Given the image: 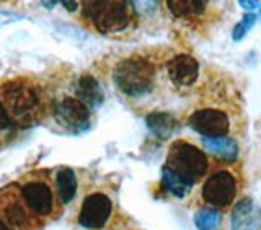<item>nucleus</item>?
Returning a JSON list of instances; mask_svg holds the SVG:
<instances>
[{
    "label": "nucleus",
    "instance_id": "nucleus-1",
    "mask_svg": "<svg viewBox=\"0 0 261 230\" xmlns=\"http://www.w3.org/2000/svg\"><path fill=\"white\" fill-rule=\"evenodd\" d=\"M84 16L105 35L121 33L133 24L130 0H84Z\"/></svg>",
    "mask_w": 261,
    "mask_h": 230
},
{
    "label": "nucleus",
    "instance_id": "nucleus-2",
    "mask_svg": "<svg viewBox=\"0 0 261 230\" xmlns=\"http://www.w3.org/2000/svg\"><path fill=\"white\" fill-rule=\"evenodd\" d=\"M113 80L126 96H144L152 92L157 82V67L145 57H127L114 67Z\"/></svg>",
    "mask_w": 261,
    "mask_h": 230
},
{
    "label": "nucleus",
    "instance_id": "nucleus-3",
    "mask_svg": "<svg viewBox=\"0 0 261 230\" xmlns=\"http://www.w3.org/2000/svg\"><path fill=\"white\" fill-rule=\"evenodd\" d=\"M165 165L194 185L207 175L209 157L198 145L178 139L170 147Z\"/></svg>",
    "mask_w": 261,
    "mask_h": 230
},
{
    "label": "nucleus",
    "instance_id": "nucleus-4",
    "mask_svg": "<svg viewBox=\"0 0 261 230\" xmlns=\"http://www.w3.org/2000/svg\"><path fill=\"white\" fill-rule=\"evenodd\" d=\"M2 90V96L12 119L20 122L21 126L33 124L41 105V98L36 90L24 82H8Z\"/></svg>",
    "mask_w": 261,
    "mask_h": 230
},
{
    "label": "nucleus",
    "instance_id": "nucleus-5",
    "mask_svg": "<svg viewBox=\"0 0 261 230\" xmlns=\"http://www.w3.org/2000/svg\"><path fill=\"white\" fill-rule=\"evenodd\" d=\"M239 194V180L232 170L219 168L211 173L202 185L201 198L212 209L230 208Z\"/></svg>",
    "mask_w": 261,
    "mask_h": 230
},
{
    "label": "nucleus",
    "instance_id": "nucleus-6",
    "mask_svg": "<svg viewBox=\"0 0 261 230\" xmlns=\"http://www.w3.org/2000/svg\"><path fill=\"white\" fill-rule=\"evenodd\" d=\"M188 126L202 137H224L230 133V116L217 108L196 110L188 118Z\"/></svg>",
    "mask_w": 261,
    "mask_h": 230
},
{
    "label": "nucleus",
    "instance_id": "nucleus-7",
    "mask_svg": "<svg viewBox=\"0 0 261 230\" xmlns=\"http://www.w3.org/2000/svg\"><path fill=\"white\" fill-rule=\"evenodd\" d=\"M53 113L56 121L72 133H84L90 127V108L79 98H62L54 105Z\"/></svg>",
    "mask_w": 261,
    "mask_h": 230
},
{
    "label": "nucleus",
    "instance_id": "nucleus-8",
    "mask_svg": "<svg viewBox=\"0 0 261 230\" xmlns=\"http://www.w3.org/2000/svg\"><path fill=\"white\" fill-rule=\"evenodd\" d=\"M113 212V202L103 193L88 194L82 204L79 224L88 230H100L106 225Z\"/></svg>",
    "mask_w": 261,
    "mask_h": 230
},
{
    "label": "nucleus",
    "instance_id": "nucleus-9",
    "mask_svg": "<svg viewBox=\"0 0 261 230\" xmlns=\"http://www.w3.org/2000/svg\"><path fill=\"white\" fill-rule=\"evenodd\" d=\"M21 198L27 208L39 217H46L54 211V194L44 182H28L23 185Z\"/></svg>",
    "mask_w": 261,
    "mask_h": 230
},
{
    "label": "nucleus",
    "instance_id": "nucleus-10",
    "mask_svg": "<svg viewBox=\"0 0 261 230\" xmlns=\"http://www.w3.org/2000/svg\"><path fill=\"white\" fill-rule=\"evenodd\" d=\"M167 73L176 87H191L199 77V64L190 54H178L167 64Z\"/></svg>",
    "mask_w": 261,
    "mask_h": 230
},
{
    "label": "nucleus",
    "instance_id": "nucleus-11",
    "mask_svg": "<svg viewBox=\"0 0 261 230\" xmlns=\"http://www.w3.org/2000/svg\"><path fill=\"white\" fill-rule=\"evenodd\" d=\"M232 230H261V209L250 198L235 204L230 214Z\"/></svg>",
    "mask_w": 261,
    "mask_h": 230
},
{
    "label": "nucleus",
    "instance_id": "nucleus-12",
    "mask_svg": "<svg viewBox=\"0 0 261 230\" xmlns=\"http://www.w3.org/2000/svg\"><path fill=\"white\" fill-rule=\"evenodd\" d=\"M204 149L225 163H232L239 157V145L230 137H202Z\"/></svg>",
    "mask_w": 261,
    "mask_h": 230
},
{
    "label": "nucleus",
    "instance_id": "nucleus-13",
    "mask_svg": "<svg viewBox=\"0 0 261 230\" xmlns=\"http://www.w3.org/2000/svg\"><path fill=\"white\" fill-rule=\"evenodd\" d=\"M75 93L79 100L84 101L88 108H98L105 101V93L100 84L92 75H82L75 84Z\"/></svg>",
    "mask_w": 261,
    "mask_h": 230
},
{
    "label": "nucleus",
    "instance_id": "nucleus-14",
    "mask_svg": "<svg viewBox=\"0 0 261 230\" xmlns=\"http://www.w3.org/2000/svg\"><path fill=\"white\" fill-rule=\"evenodd\" d=\"M162 186L168 194L175 196L178 199H183L185 196L190 194L191 188L194 185L188 182L181 175H178L176 171H173L170 167L163 165L162 167Z\"/></svg>",
    "mask_w": 261,
    "mask_h": 230
},
{
    "label": "nucleus",
    "instance_id": "nucleus-15",
    "mask_svg": "<svg viewBox=\"0 0 261 230\" xmlns=\"http://www.w3.org/2000/svg\"><path fill=\"white\" fill-rule=\"evenodd\" d=\"M145 124L150 129V133L159 139H168L178 127L176 119L170 113H163V111H155L147 114Z\"/></svg>",
    "mask_w": 261,
    "mask_h": 230
},
{
    "label": "nucleus",
    "instance_id": "nucleus-16",
    "mask_svg": "<svg viewBox=\"0 0 261 230\" xmlns=\"http://www.w3.org/2000/svg\"><path fill=\"white\" fill-rule=\"evenodd\" d=\"M207 0H165L170 13L176 18H198L206 10Z\"/></svg>",
    "mask_w": 261,
    "mask_h": 230
},
{
    "label": "nucleus",
    "instance_id": "nucleus-17",
    "mask_svg": "<svg viewBox=\"0 0 261 230\" xmlns=\"http://www.w3.org/2000/svg\"><path fill=\"white\" fill-rule=\"evenodd\" d=\"M56 190L62 204L70 202L77 194V178L70 168H61L56 175Z\"/></svg>",
    "mask_w": 261,
    "mask_h": 230
},
{
    "label": "nucleus",
    "instance_id": "nucleus-18",
    "mask_svg": "<svg viewBox=\"0 0 261 230\" xmlns=\"http://www.w3.org/2000/svg\"><path fill=\"white\" fill-rule=\"evenodd\" d=\"M2 211H4V216L8 219V222L10 224H15L18 227L27 225V222H28L27 208H23L16 199H13V198L8 199L2 206Z\"/></svg>",
    "mask_w": 261,
    "mask_h": 230
},
{
    "label": "nucleus",
    "instance_id": "nucleus-19",
    "mask_svg": "<svg viewBox=\"0 0 261 230\" xmlns=\"http://www.w3.org/2000/svg\"><path fill=\"white\" fill-rule=\"evenodd\" d=\"M220 220L222 216L217 209H201L196 212L194 222L198 230H217L220 227Z\"/></svg>",
    "mask_w": 261,
    "mask_h": 230
},
{
    "label": "nucleus",
    "instance_id": "nucleus-20",
    "mask_svg": "<svg viewBox=\"0 0 261 230\" xmlns=\"http://www.w3.org/2000/svg\"><path fill=\"white\" fill-rule=\"evenodd\" d=\"M255 21H256V15L253 13V12L243 15V18L240 20V23H237L235 28H233V33H232L233 41H240L251 30V27L255 24Z\"/></svg>",
    "mask_w": 261,
    "mask_h": 230
},
{
    "label": "nucleus",
    "instance_id": "nucleus-21",
    "mask_svg": "<svg viewBox=\"0 0 261 230\" xmlns=\"http://www.w3.org/2000/svg\"><path fill=\"white\" fill-rule=\"evenodd\" d=\"M130 4H133L134 10H137V12L150 13V12L155 10V8H157L159 0H130Z\"/></svg>",
    "mask_w": 261,
    "mask_h": 230
},
{
    "label": "nucleus",
    "instance_id": "nucleus-22",
    "mask_svg": "<svg viewBox=\"0 0 261 230\" xmlns=\"http://www.w3.org/2000/svg\"><path fill=\"white\" fill-rule=\"evenodd\" d=\"M10 124H12V116H10V113H8L7 106H5L2 101H0V133H2V131H5Z\"/></svg>",
    "mask_w": 261,
    "mask_h": 230
},
{
    "label": "nucleus",
    "instance_id": "nucleus-23",
    "mask_svg": "<svg viewBox=\"0 0 261 230\" xmlns=\"http://www.w3.org/2000/svg\"><path fill=\"white\" fill-rule=\"evenodd\" d=\"M239 4L242 8H245V10L253 12L259 7V0H239Z\"/></svg>",
    "mask_w": 261,
    "mask_h": 230
},
{
    "label": "nucleus",
    "instance_id": "nucleus-24",
    "mask_svg": "<svg viewBox=\"0 0 261 230\" xmlns=\"http://www.w3.org/2000/svg\"><path fill=\"white\" fill-rule=\"evenodd\" d=\"M57 2H61L65 8H67L69 12H75L77 7H79L77 0H57Z\"/></svg>",
    "mask_w": 261,
    "mask_h": 230
},
{
    "label": "nucleus",
    "instance_id": "nucleus-25",
    "mask_svg": "<svg viewBox=\"0 0 261 230\" xmlns=\"http://www.w3.org/2000/svg\"><path fill=\"white\" fill-rule=\"evenodd\" d=\"M0 230H13L10 225H8L7 222H4V220L2 219H0Z\"/></svg>",
    "mask_w": 261,
    "mask_h": 230
}]
</instances>
